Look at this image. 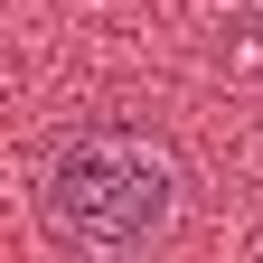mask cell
Instances as JSON below:
<instances>
[{
    "label": "cell",
    "instance_id": "1",
    "mask_svg": "<svg viewBox=\"0 0 263 263\" xmlns=\"http://www.w3.org/2000/svg\"><path fill=\"white\" fill-rule=\"evenodd\" d=\"M179 151L151 122H85L47 151V226L85 254H141L179 216Z\"/></svg>",
    "mask_w": 263,
    "mask_h": 263
}]
</instances>
